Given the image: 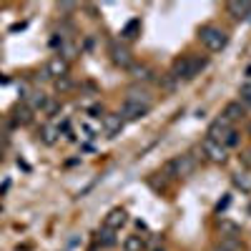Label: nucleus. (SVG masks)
Returning <instances> with one entry per match:
<instances>
[{"mask_svg": "<svg viewBox=\"0 0 251 251\" xmlns=\"http://www.w3.org/2000/svg\"><path fill=\"white\" fill-rule=\"evenodd\" d=\"M221 118H226L228 123H234V121L244 118V106H241L239 100H231V103H226V108H224Z\"/></svg>", "mask_w": 251, "mask_h": 251, "instance_id": "ddd939ff", "label": "nucleus"}, {"mask_svg": "<svg viewBox=\"0 0 251 251\" xmlns=\"http://www.w3.org/2000/svg\"><path fill=\"white\" fill-rule=\"evenodd\" d=\"M111 55H113V63H116V66H121V68H131L133 66L131 50L126 48V46H121V43H113L111 46Z\"/></svg>", "mask_w": 251, "mask_h": 251, "instance_id": "1a4fd4ad", "label": "nucleus"}, {"mask_svg": "<svg viewBox=\"0 0 251 251\" xmlns=\"http://www.w3.org/2000/svg\"><path fill=\"white\" fill-rule=\"evenodd\" d=\"M46 103H48V96L38 91V93H30V96H28L25 106H28L30 111H43V108H46Z\"/></svg>", "mask_w": 251, "mask_h": 251, "instance_id": "f3484780", "label": "nucleus"}, {"mask_svg": "<svg viewBox=\"0 0 251 251\" xmlns=\"http://www.w3.org/2000/svg\"><path fill=\"white\" fill-rule=\"evenodd\" d=\"M249 214H251V201H249Z\"/></svg>", "mask_w": 251, "mask_h": 251, "instance_id": "cd10ccee", "label": "nucleus"}, {"mask_svg": "<svg viewBox=\"0 0 251 251\" xmlns=\"http://www.w3.org/2000/svg\"><path fill=\"white\" fill-rule=\"evenodd\" d=\"M123 251H146V239L138 234H131L123 239Z\"/></svg>", "mask_w": 251, "mask_h": 251, "instance_id": "2eb2a0df", "label": "nucleus"}, {"mask_svg": "<svg viewBox=\"0 0 251 251\" xmlns=\"http://www.w3.org/2000/svg\"><path fill=\"white\" fill-rule=\"evenodd\" d=\"M131 73L136 80H151V75H153L149 66H131Z\"/></svg>", "mask_w": 251, "mask_h": 251, "instance_id": "412c9836", "label": "nucleus"}, {"mask_svg": "<svg viewBox=\"0 0 251 251\" xmlns=\"http://www.w3.org/2000/svg\"><path fill=\"white\" fill-rule=\"evenodd\" d=\"M156 251H163V249H156Z\"/></svg>", "mask_w": 251, "mask_h": 251, "instance_id": "c85d7f7f", "label": "nucleus"}, {"mask_svg": "<svg viewBox=\"0 0 251 251\" xmlns=\"http://www.w3.org/2000/svg\"><path fill=\"white\" fill-rule=\"evenodd\" d=\"M216 226H219V234L226 236V239H239V234H241V226L231 219H219Z\"/></svg>", "mask_w": 251, "mask_h": 251, "instance_id": "f8f14e48", "label": "nucleus"}, {"mask_svg": "<svg viewBox=\"0 0 251 251\" xmlns=\"http://www.w3.org/2000/svg\"><path fill=\"white\" fill-rule=\"evenodd\" d=\"M33 121V111L25 106H15V111H13V123H18V126H28Z\"/></svg>", "mask_w": 251, "mask_h": 251, "instance_id": "4468645a", "label": "nucleus"}, {"mask_svg": "<svg viewBox=\"0 0 251 251\" xmlns=\"http://www.w3.org/2000/svg\"><path fill=\"white\" fill-rule=\"evenodd\" d=\"M234 183H236L239 188H244V191H249V188H251V183H249L244 176H236V178H234Z\"/></svg>", "mask_w": 251, "mask_h": 251, "instance_id": "393cba45", "label": "nucleus"}, {"mask_svg": "<svg viewBox=\"0 0 251 251\" xmlns=\"http://www.w3.org/2000/svg\"><path fill=\"white\" fill-rule=\"evenodd\" d=\"M98 244L103 249H111L116 244V231H111V228H100V234H98Z\"/></svg>", "mask_w": 251, "mask_h": 251, "instance_id": "aec40b11", "label": "nucleus"}, {"mask_svg": "<svg viewBox=\"0 0 251 251\" xmlns=\"http://www.w3.org/2000/svg\"><path fill=\"white\" fill-rule=\"evenodd\" d=\"M201 151H203V156L211 161V163H226V149H224V143H219L214 138H203Z\"/></svg>", "mask_w": 251, "mask_h": 251, "instance_id": "39448f33", "label": "nucleus"}, {"mask_svg": "<svg viewBox=\"0 0 251 251\" xmlns=\"http://www.w3.org/2000/svg\"><path fill=\"white\" fill-rule=\"evenodd\" d=\"M234 131V126L228 123L226 118H216L211 126H208V133H206V138H214V141H219V143H224L226 141V136Z\"/></svg>", "mask_w": 251, "mask_h": 251, "instance_id": "0eeeda50", "label": "nucleus"}, {"mask_svg": "<svg viewBox=\"0 0 251 251\" xmlns=\"http://www.w3.org/2000/svg\"><path fill=\"white\" fill-rule=\"evenodd\" d=\"M123 118H121V113H108V116H103V131H106V136H118L121 131H123Z\"/></svg>", "mask_w": 251, "mask_h": 251, "instance_id": "9b49d317", "label": "nucleus"}, {"mask_svg": "<svg viewBox=\"0 0 251 251\" xmlns=\"http://www.w3.org/2000/svg\"><path fill=\"white\" fill-rule=\"evenodd\" d=\"M241 100L251 106V78H249V80L244 83V86H241Z\"/></svg>", "mask_w": 251, "mask_h": 251, "instance_id": "b1692460", "label": "nucleus"}, {"mask_svg": "<svg viewBox=\"0 0 251 251\" xmlns=\"http://www.w3.org/2000/svg\"><path fill=\"white\" fill-rule=\"evenodd\" d=\"M128 221V214L126 208H111L108 216L103 219V228H111V231H121V226Z\"/></svg>", "mask_w": 251, "mask_h": 251, "instance_id": "6e6552de", "label": "nucleus"}, {"mask_svg": "<svg viewBox=\"0 0 251 251\" xmlns=\"http://www.w3.org/2000/svg\"><path fill=\"white\" fill-rule=\"evenodd\" d=\"M226 10H228V15L236 18V20L251 18V3H249V0H231V3H226Z\"/></svg>", "mask_w": 251, "mask_h": 251, "instance_id": "9d476101", "label": "nucleus"}, {"mask_svg": "<svg viewBox=\"0 0 251 251\" xmlns=\"http://www.w3.org/2000/svg\"><path fill=\"white\" fill-rule=\"evenodd\" d=\"M71 88H73V80H71L68 75H63V78L55 80V91H58V93H66V91H71Z\"/></svg>", "mask_w": 251, "mask_h": 251, "instance_id": "4be33fe9", "label": "nucleus"}, {"mask_svg": "<svg viewBox=\"0 0 251 251\" xmlns=\"http://www.w3.org/2000/svg\"><path fill=\"white\" fill-rule=\"evenodd\" d=\"M46 75L48 78H53V80H58V78H63V75H68V60L63 58V55H50V60L46 63Z\"/></svg>", "mask_w": 251, "mask_h": 251, "instance_id": "423d86ee", "label": "nucleus"}, {"mask_svg": "<svg viewBox=\"0 0 251 251\" xmlns=\"http://www.w3.org/2000/svg\"><path fill=\"white\" fill-rule=\"evenodd\" d=\"M138 33H141V20H131V23L121 30V38L123 40H133Z\"/></svg>", "mask_w": 251, "mask_h": 251, "instance_id": "6ab92c4d", "label": "nucleus"}, {"mask_svg": "<svg viewBox=\"0 0 251 251\" xmlns=\"http://www.w3.org/2000/svg\"><path fill=\"white\" fill-rule=\"evenodd\" d=\"M43 111H46V113H55V111H58V103H53V100H48Z\"/></svg>", "mask_w": 251, "mask_h": 251, "instance_id": "a878e982", "label": "nucleus"}, {"mask_svg": "<svg viewBox=\"0 0 251 251\" xmlns=\"http://www.w3.org/2000/svg\"><path fill=\"white\" fill-rule=\"evenodd\" d=\"M194 171H196V158L191 153L176 156L174 161L166 163V169H163V174L171 176V178H186V176H191Z\"/></svg>", "mask_w": 251, "mask_h": 251, "instance_id": "7ed1b4c3", "label": "nucleus"}, {"mask_svg": "<svg viewBox=\"0 0 251 251\" xmlns=\"http://www.w3.org/2000/svg\"><path fill=\"white\" fill-rule=\"evenodd\" d=\"M58 136H60V131H58V126H53V123H48V126L40 128V141H43L46 146H53L58 141Z\"/></svg>", "mask_w": 251, "mask_h": 251, "instance_id": "dca6fc26", "label": "nucleus"}, {"mask_svg": "<svg viewBox=\"0 0 251 251\" xmlns=\"http://www.w3.org/2000/svg\"><path fill=\"white\" fill-rule=\"evenodd\" d=\"M206 66V58L196 55V53H188V55H181L174 60V66H171V75L176 80H191L199 75V71Z\"/></svg>", "mask_w": 251, "mask_h": 251, "instance_id": "f03ea898", "label": "nucleus"}, {"mask_svg": "<svg viewBox=\"0 0 251 251\" xmlns=\"http://www.w3.org/2000/svg\"><path fill=\"white\" fill-rule=\"evenodd\" d=\"M228 201H231V199H228V196H226V199H224V201H221V203H219L216 208H219V211H221V208H226V206H228Z\"/></svg>", "mask_w": 251, "mask_h": 251, "instance_id": "bb28decb", "label": "nucleus"}, {"mask_svg": "<svg viewBox=\"0 0 251 251\" xmlns=\"http://www.w3.org/2000/svg\"><path fill=\"white\" fill-rule=\"evenodd\" d=\"M199 38H201V43L206 46V50H211V53L224 50L226 43H228V35L221 28H214V25H203L199 30Z\"/></svg>", "mask_w": 251, "mask_h": 251, "instance_id": "20e7f679", "label": "nucleus"}, {"mask_svg": "<svg viewBox=\"0 0 251 251\" xmlns=\"http://www.w3.org/2000/svg\"><path fill=\"white\" fill-rule=\"evenodd\" d=\"M216 251H241V241L239 239H226L221 236L216 244Z\"/></svg>", "mask_w": 251, "mask_h": 251, "instance_id": "a211bd4d", "label": "nucleus"}, {"mask_svg": "<svg viewBox=\"0 0 251 251\" xmlns=\"http://www.w3.org/2000/svg\"><path fill=\"white\" fill-rule=\"evenodd\" d=\"M234 146H239V131H236V128L228 133L226 141H224V149H234Z\"/></svg>", "mask_w": 251, "mask_h": 251, "instance_id": "5701e85b", "label": "nucleus"}, {"mask_svg": "<svg viewBox=\"0 0 251 251\" xmlns=\"http://www.w3.org/2000/svg\"><path fill=\"white\" fill-rule=\"evenodd\" d=\"M151 108H153V98L146 93V91L133 88V91L128 93V98H126L123 108H121V118H123V121H138V118H143V116H149Z\"/></svg>", "mask_w": 251, "mask_h": 251, "instance_id": "f257e3e1", "label": "nucleus"}]
</instances>
